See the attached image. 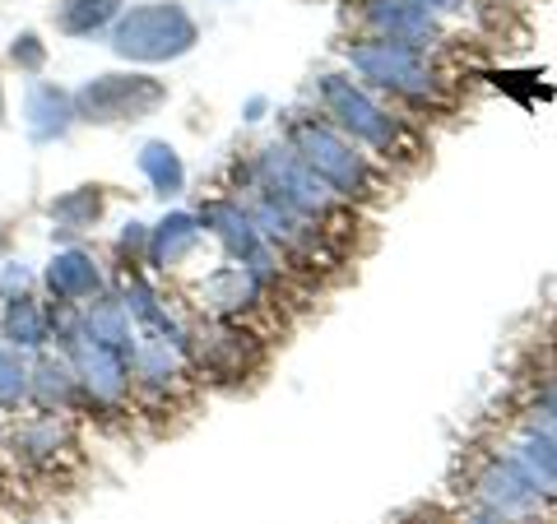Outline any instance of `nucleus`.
I'll return each mask as SVG.
<instances>
[{"instance_id": "obj_1", "label": "nucleus", "mask_w": 557, "mask_h": 524, "mask_svg": "<svg viewBox=\"0 0 557 524\" xmlns=\"http://www.w3.org/2000/svg\"><path fill=\"white\" fill-rule=\"evenodd\" d=\"M20 395H24V366H20V358H14V353L0 348V404L14 409V404H20Z\"/></svg>"}]
</instances>
